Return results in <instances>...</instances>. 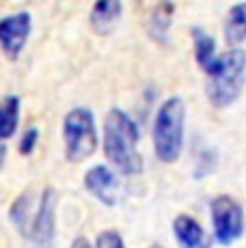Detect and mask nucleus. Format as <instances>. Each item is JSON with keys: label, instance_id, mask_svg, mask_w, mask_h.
Wrapping results in <instances>:
<instances>
[{"label": "nucleus", "instance_id": "nucleus-1", "mask_svg": "<svg viewBox=\"0 0 246 248\" xmlns=\"http://www.w3.org/2000/svg\"><path fill=\"white\" fill-rule=\"evenodd\" d=\"M140 132L127 112L112 108L104 121V154L123 175L143 173V155L138 154Z\"/></svg>", "mask_w": 246, "mask_h": 248}, {"label": "nucleus", "instance_id": "nucleus-2", "mask_svg": "<svg viewBox=\"0 0 246 248\" xmlns=\"http://www.w3.org/2000/svg\"><path fill=\"white\" fill-rule=\"evenodd\" d=\"M207 74V97L214 106L225 108L240 97L246 84V52L231 50L218 56Z\"/></svg>", "mask_w": 246, "mask_h": 248}, {"label": "nucleus", "instance_id": "nucleus-3", "mask_svg": "<svg viewBox=\"0 0 246 248\" xmlns=\"http://www.w3.org/2000/svg\"><path fill=\"white\" fill-rule=\"evenodd\" d=\"M186 106L182 97H169L160 104L154 119V149L162 162L171 164L182 155Z\"/></svg>", "mask_w": 246, "mask_h": 248}, {"label": "nucleus", "instance_id": "nucleus-4", "mask_svg": "<svg viewBox=\"0 0 246 248\" xmlns=\"http://www.w3.org/2000/svg\"><path fill=\"white\" fill-rule=\"evenodd\" d=\"M63 140L65 158L69 162L89 160L97 149V127L95 117L89 108H74L63 119Z\"/></svg>", "mask_w": 246, "mask_h": 248}, {"label": "nucleus", "instance_id": "nucleus-5", "mask_svg": "<svg viewBox=\"0 0 246 248\" xmlns=\"http://www.w3.org/2000/svg\"><path fill=\"white\" fill-rule=\"evenodd\" d=\"M212 225L220 244H233L244 233V212L240 203L231 197H216L212 201Z\"/></svg>", "mask_w": 246, "mask_h": 248}, {"label": "nucleus", "instance_id": "nucleus-6", "mask_svg": "<svg viewBox=\"0 0 246 248\" xmlns=\"http://www.w3.org/2000/svg\"><path fill=\"white\" fill-rule=\"evenodd\" d=\"M32 31V17L28 11H20L0 20V47L7 59L15 61L24 50L28 37Z\"/></svg>", "mask_w": 246, "mask_h": 248}, {"label": "nucleus", "instance_id": "nucleus-7", "mask_svg": "<svg viewBox=\"0 0 246 248\" xmlns=\"http://www.w3.org/2000/svg\"><path fill=\"white\" fill-rule=\"evenodd\" d=\"M54 222H56V192L54 188H46L39 197L32 227L28 233V240L37 242L39 246H46L54 240Z\"/></svg>", "mask_w": 246, "mask_h": 248}, {"label": "nucleus", "instance_id": "nucleus-8", "mask_svg": "<svg viewBox=\"0 0 246 248\" xmlns=\"http://www.w3.org/2000/svg\"><path fill=\"white\" fill-rule=\"evenodd\" d=\"M84 188L89 190V194H93L97 201H102L108 207H112L119 197V179H117L115 170L104 164L93 166L84 175Z\"/></svg>", "mask_w": 246, "mask_h": 248}, {"label": "nucleus", "instance_id": "nucleus-9", "mask_svg": "<svg viewBox=\"0 0 246 248\" xmlns=\"http://www.w3.org/2000/svg\"><path fill=\"white\" fill-rule=\"evenodd\" d=\"M173 233H175V240H177L179 248H212V237L188 214H182V216L175 218Z\"/></svg>", "mask_w": 246, "mask_h": 248}, {"label": "nucleus", "instance_id": "nucleus-10", "mask_svg": "<svg viewBox=\"0 0 246 248\" xmlns=\"http://www.w3.org/2000/svg\"><path fill=\"white\" fill-rule=\"evenodd\" d=\"M37 205H39V201L35 203V194H32V190H26L24 194H20V197L13 201L11 209H9V218H11L13 227H17V231H20L24 237H28V233H31Z\"/></svg>", "mask_w": 246, "mask_h": 248}, {"label": "nucleus", "instance_id": "nucleus-11", "mask_svg": "<svg viewBox=\"0 0 246 248\" xmlns=\"http://www.w3.org/2000/svg\"><path fill=\"white\" fill-rule=\"evenodd\" d=\"M121 11L123 4L117 2V0H99L91 11V26L99 35H110L115 31V26L119 24Z\"/></svg>", "mask_w": 246, "mask_h": 248}, {"label": "nucleus", "instance_id": "nucleus-12", "mask_svg": "<svg viewBox=\"0 0 246 248\" xmlns=\"http://www.w3.org/2000/svg\"><path fill=\"white\" fill-rule=\"evenodd\" d=\"M225 41L229 46H238L246 41V2L233 4L225 20Z\"/></svg>", "mask_w": 246, "mask_h": 248}, {"label": "nucleus", "instance_id": "nucleus-13", "mask_svg": "<svg viewBox=\"0 0 246 248\" xmlns=\"http://www.w3.org/2000/svg\"><path fill=\"white\" fill-rule=\"evenodd\" d=\"M20 123V97L7 95L0 102V140H7L15 134Z\"/></svg>", "mask_w": 246, "mask_h": 248}, {"label": "nucleus", "instance_id": "nucleus-14", "mask_svg": "<svg viewBox=\"0 0 246 248\" xmlns=\"http://www.w3.org/2000/svg\"><path fill=\"white\" fill-rule=\"evenodd\" d=\"M192 39H195V56L197 63L203 69H210L214 65L216 56V41L210 32H205L203 28H192Z\"/></svg>", "mask_w": 246, "mask_h": 248}, {"label": "nucleus", "instance_id": "nucleus-15", "mask_svg": "<svg viewBox=\"0 0 246 248\" xmlns=\"http://www.w3.org/2000/svg\"><path fill=\"white\" fill-rule=\"evenodd\" d=\"M171 20H173V4H169V2L158 4L149 17L151 37L158 41H164V37H167V32H169V26H171Z\"/></svg>", "mask_w": 246, "mask_h": 248}, {"label": "nucleus", "instance_id": "nucleus-16", "mask_svg": "<svg viewBox=\"0 0 246 248\" xmlns=\"http://www.w3.org/2000/svg\"><path fill=\"white\" fill-rule=\"evenodd\" d=\"M95 248H125V244H123V237L119 235V233L112 231V229H108V231H102L97 235Z\"/></svg>", "mask_w": 246, "mask_h": 248}, {"label": "nucleus", "instance_id": "nucleus-17", "mask_svg": "<svg viewBox=\"0 0 246 248\" xmlns=\"http://www.w3.org/2000/svg\"><path fill=\"white\" fill-rule=\"evenodd\" d=\"M37 138H39V130L37 127H28V130L24 132V136H22V140H20V151L24 155L28 154H32V149L37 147Z\"/></svg>", "mask_w": 246, "mask_h": 248}, {"label": "nucleus", "instance_id": "nucleus-18", "mask_svg": "<svg viewBox=\"0 0 246 248\" xmlns=\"http://www.w3.org/2000/svg\"><path fill=\"white\" fill-rule=\"evenodd\" d=\"M72 248H93V246H91V242H89L87 237H76Z\"/></svg>", "mask_w": 246, "mask_h": 248}, {"label": "nucleus", "instance_id": "nucleus-19", "mask_svg": "<svg viewBox=\"0 0 246 248\" xmlns=\"http://www.w3.org/2000/svg\"><path fill=\"white\" fill-rule=\"evenodd\" d=\"M154 248H160V246H154Z\"/></svg>", "mask_w": 246, "mask_h": 248}]
</instances>
